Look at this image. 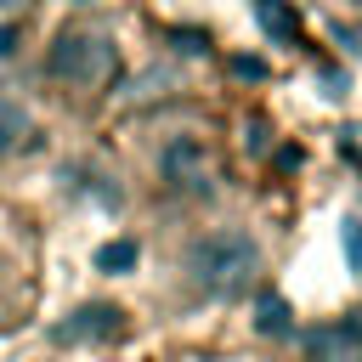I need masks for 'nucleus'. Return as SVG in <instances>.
<instances>
[{
  "label": "nucleus",
  "instance_id": "obj_1",
  "mask_svg": "<svg viewBox=\"0 0 362 362\" xmlns=\"http://www.w3.org/2000/svg\"><path fill=\"white\" fill-rule=\"evenodd\" d=\"M260 272V243L243 232V226H221V232H204L192 249H187V277L198 294L209 300H238Z\"/></svg>",
  "mask_w": 362,
  "mask_h": 362
},
{
  "label": "nucleus",
  "instance_id": "obj_2",
  "mask_svg": "<svg viewBox=\"0 0 362 362\" xmlns=\"http://www.w3.org/2000/svg\"><path fill=\"white\" fill-rule=\"evenodd\" d=\"M119 51H113V34L90 28V23H68L57 40H51V57H45V74L57 85H74V90H96L107 74H113Z\"/></svg>",
  "mask_w": 362,
  "mask_h": 362
},
{
  "label": "nucleus",
  "instance_id": "obj_3",
  "mask_svg": "<svg viewBox=\"0 0 362 362\" xmlns=\"http://www.w3.org/2000/svg\"><path fill=\"white\" fill-rule=\"evenodd\" d=\"M158 170H164V181H170L175 192H209V181H215L209 153H204V141H198V136H175V141L164 147Z\"/></svg>",
  "mask_w": 362,
  "mask_h": 362
},
{
  "label": "nucleus",
  "instance_id": "obj_4",
  "mask_svg": "<svg viewBox=\"0 0 362 362\" xmlns=\"http://www.w3.org/2000/svg\"><path fill=\"white\" fill-rule=\"evenodd\" d=\"M305 351L317 362H362V317H339L328 328H311Z\"/></svg>",
  "mask_w": 362,
  "mask_h": 362
},
{
  "label": "nucleus",
  "instance_id": "obj_5",
  "mask_svg": "<svg viewBox=\"0 0 362 362\" xmlns=\"http://www.w3.org/2000/svg\"><path fill=\"white\" fill-rule=\"evenodd\" d=\"M119 317H124L119 305H102V300H96V305H79V311H74L68 322H57V328H51V339H62V345L107 339V334H119Z\"/></svg>",
  "mask_w": 362,
  "mask_h": 362
},
{
  "label": "nucleus",
  "instance_id": "obj_6",
  "mask_svg": "<svg viewBox=\"0 0 362 362\" xmlns=\"http://www.w3.org/2000/svg\"><path fill=\"white\" fill-rule=\"evenodd\" d=\"M28 141H34V119H28V107L0 102V164H6V158H17Z\"/></svg>",
  "mask_w": 362,
  "mask_h": 362
},
{
  "label": "nucleus",
  "instance_id": "obj_7",
  "mask_svg": "<svg viewBox=\"0 0 362 362\" xmlns=\"http://www.w3.org/2000/svg\"><path fill=\"white\" fill-rule=\"evenodd\" d=\"M255 23H260L272 40H283V45L300 34V17H294V6H288V0H255Z\"/></svg>",
  "mask_w": 362,
  "mask_h": 362
},
{
  "label": "nucleus",
  "instance_id": "obj_8",
  "mask_svg": "<svg viewBox=\"0 0 362 362\" xmlns=\"http://www.w3.org/2000/svg\"><path fill=\"white\" fill-rule=\"evenodd\" d=\"M136 260H141V243H136V238H107V243L96 249V272H107V277L136 272Z\"/></svg>",
  "mask_w": 362,
  "mask_h": 362
},
{
  "label": "nucleus",
  "instance_id": "obj_9",
  "mask_svg": "<svg viewBox=\"0 0 362 362\" xmlns=\"http://www.w3.org/2000/svg\"><path fill=\"white\" fill-rule=\"evenodd\" d=\"M255 328H260V334H272V339H283V334H294V317H288V300H283V294H260V300H255Z\"/></svg>",
  "mask_w": 362,
  "mask_h": 362
},
{
  "label": "nucleus",
  "instance_id": "obj_10",
  "mask_svg": "<svg viewBox=\"0 0 362 362\" xmlns=\"http://www.w3.org/2000/svg\"><path fill=\"white\" fill-rule=\"evenodd\" d=\"M339 249H345V266L362 272V215H345L339 221Z\"/></svg>",
  "mask_w": 362,
  "mask_h": 362
},
{
  "label": "nucleus",
  "instance_id": "obj_11",
  "mask_svg": "<svg viewBox=\"0 0 362 362\" xmlns=\"http://www.w3.org/2000/svg\"><path fill=\"white\" fill-rule=\"evenodd\" d=\"M17 40H23V28H17V23H0V57H11Z\"/></svg>",
  "mask_w": 362,
  "mask_h": 362
},
{
  "label": "nucleus",
  "instance_id": "obj_12",
  "mask_svg": "<svg viewBox=\"0 0 362 362\" xmlns=\"http://www.w3.org/2000/svg\"><path fill=\"white\" fill-rule=\"evenodd\" d=\"M232 68H238V74H243V79H260V74H266V68H260V62H255V57H238V62H232Z\"/></svg>",
  "mask_w": 362,
  "mask_h": 362
},
{
  "label": "nucleus",
  "instance_id": "obj_13",
  "mask_svg": "<svg viewBox=\"0 0 362 362\" xmlns=\"http://www.w3.org/2000/svg\"><path fill=\"white\" fill-rule=\"evenodd\" d=\"M0 6H11V0H0Z\"/></svg>",
  "mask_w": 362,
  "mask_h": 362
}]
</instances>
